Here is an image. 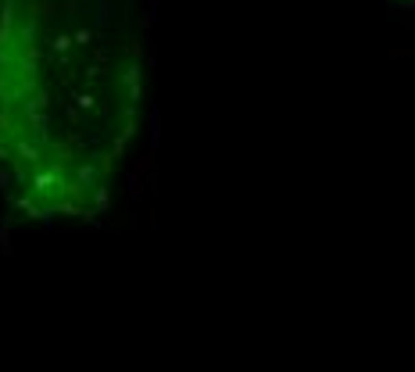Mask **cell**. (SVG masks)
Masks as SVG:
<instances>
[{"label":"cell","instance_id":"6da1fadb","mask_svg":"<svg viewBox=\"0 0 415 372\" xmlns=\"http://www.w3.org/2000/svg\"><path fill=\"white\" fill-rule=\"evenodd\" d=\"M143 0H0V186L22 211L86 215L143 101Z\"/></svg>","mask_w":415,"mask_h":372}]
</instances>
